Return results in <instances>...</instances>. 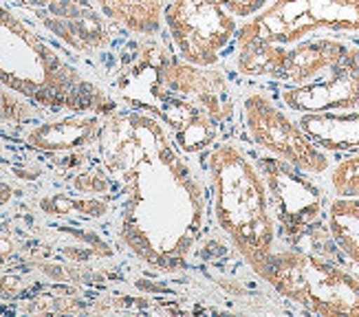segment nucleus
Listing matches in <instances>:
<instances>
[{
    "label": "nucleus",
    "instance_id": "nucleus-1",
    "mask_svg": "<svg viewBox=\"0 0 359 317\" xmlns=\"http://www.w3.org/2000/svg\"><path fill=\"white\" fill-rule=\"evenodd\" d=\"M111 141L108 166L130 181L123 238L148 264L175 271L205 229L203 183L177 141L150 117L128 115L115 121Z\"/></svg>",
    "mask_w": 359,
    "mask_h": 317
},
{
    "label": "nucleus",
    "instance_id": "nucleus-2",
    "mask_svg": "<svg viewBox=\"0 0 359 317\" xmlns=\"http://www.w3.org/2000/svg\"><path fill=\"white\" fill-rule=\"evenodd\" d=\"M208 170L216 223L256 271L276 245L267 183L233 141H223L214 148Z\"/></svg>",
    "mask_w": 359,
    "mask_h": 317
},
{
    "label": "nucleus",
    "instance_id": "nucleus-3",
    "mask_svg": "<svg viewBox=\"0 0 359 317\" xmlns=\"http://www.w3.org/2000/svg\"><path fill=\"white\" fill-rule=\"evenodd\" d=\"M0 82L51 108L88 110L102 93L0 5Z\"/></svg>",
    "mask_w": 359,
    "mask_h": 317
},
{
    "label": "nucleus",
    "instance_id": "nucleus-4",
    "mask_svg": "<svg viewBox=\"0 0 359 317\" xmlns=\"http://www.w3.org/2000/svg\"><path fill=\"white\" fill-rule=\"evenodd\" d=\"M256 274L283 297L318 315H359V280L300 251H271Z\"/></svg>",
    "mask_w": 359,
    "mask_h": 317
},
{
    "label": "nucleus",
    "instance_id": "nucleus-5",
    "mask_svg": "<svg viewBox=\"0 0 359 317\" xmlns=\"http://www.w3.org/2000/svg\"><path fill=\"white\" fill-rule=\"evenodd\" d=\"M322 31L359 34V0H271L241 25L236 42L260 38L291 46Z\"/></svg>",
    "mask_w": 359,
    "mask_h": 317
},
{
    "label": "nucleus",
    "instance_id": "nucleus-6",
    "mask_svg": "<svg viewBox=\"0 0 359 317\" xmlns=\"http://www.w3.org/2000/svg\"><path fill=\"white\" fill-rule=\"evenodd\" d=\"M243 121L249 139L271 156L283 158L306 174L329 170V156L311 141L298 121H291L262 93L247 95L243 102Z\"/></svg>",
    "mask_w": 359,
    "mask_h": 317
},
{
    "label": "nucleus",
    "instance_id": "nucleus-7",
    "mask_svg": "<svg viewBox=\"0 0 359 317\" xmlns=\"http://www.w3.org/2000/svg\"><path fill=\"white\" fill-rule=\"evenodd\" d=\"M293 113L348 110L359 104V51L351 49L339 62L306 84H291L280 93Z\"/></svg>",
    "mask_w": 359,
    "mask_h": 317
},
{
    "label": "nucleus",
    "instance_id": "nucleus-8",
    "mask_svg": "<svg viewBox=\"0 0 359 317\" xmlns=\"http://www.w3.org/2000/svg\"><path fill=\"white\" fill-rule=\"evenodd\" d=\"M260 174L269 196H273L280 223L289 234H300L316 223L322 212V192L304 177L306 172L283 158L267 156L260 163Z\"/></svg>",
    "mask_w": 359,
    "mask_h": 317
},
{
    "label": "nucleus",
    "instance_id": "nucleus-9",
    "mask_svg": "<svg viewBox=\"0 0 359 317\" xmlns=\"http://www.w3.org/2000/svg\"><path fill=\"white\" fill-rule=\"evenodd\" d=\"M163 84L183 95L185 100H194L214 121H223L227 117L229 106L221 100L225 93V77L214 67H198L192 62H177L163 71Z\"/></svg>",
    "mask_w": 359,
    "mask_h": 317
},
{
    "label": "nucleus",
    "instance_id": "nucleus-10",
    "mask_svg": "<svg viewBox=\"0 0 359 317\" xmlns=\"http://www.w3.org/2000/svg\"><path fill=\"white\" fill-rule=\"evenodd\" d=\"M298 123L304 135L324 152L359 150V110L302 113Z\"/></svg>",
    "mask_w": 359,
    "mask_h": 317
},
{
    "label": "nucleus",
    "instance_id": "nucleus-11",
    "mask_svg": "<svg viewBox=\"0 0 359 317\" xmlns=\"http://www.w3.org/2000/svg\"><path fill=\"white\" fill-rule=\"evenodd\" d=\"M351 49L346 42L333 38H318V40H300L289 46L285 79L291 84H306L311 79L320 77L324 71H329L335 62L344 58Z\"/></svg>",
    "mask_w": 359,
    "mask_h": 317
},
{
    "label": "nucleus",
    "instance_id": "nucleus-12",
    "mask_svg": "<svg viewBox=\"0 0 359 317\" xmlns=\"http://www.w3.org/2000/svg\"><path fill=\"white\" fill-rule=\"evenodd\" d=\"M289 46L260 38L236 42V71L247 77H283Z\"/></svg>",
    "mask_w": 359,
    "mask_h": 317
},
{
    "label": "nucleus",
    "instance_id": "nucleus-13",
    "mask_svg": "<svg viewBox=\"0 0 359 317\" xmlns=\"http://www.w3.org/2000/svg\"><path fill=\"white\" fill-rule=\"evenodd\" d=\"M106 18L126 27L133 34H157L165 22V7L161 0H95Z\"/></svg>",
    "mask_w": 359,
    "mask_h": 317
},
{
    "label": "nucleus",
    "instance_id": "nucleus-14",
    "mask_svg": "<svg viewBox=\"0 0 359 317\" xmlns=\"http://www.w3.org/2000/svg\"><path fill=\"white\" fill-rule=\"evenodd\" d=\"M95 119H67L40 126V128L29 135V141L42 150H69L77 146H86L95 137Z\"/></svg>",
    "mask_w": 359,
    "mask_h": 317
},
{
    "label": "nucleus",
    "instance_id": "nucleus-15",
    "mask_svg": "<svg viewBox=\"0 0 359 317\" xmlns=\"http://www.w3.org/2000/svg\"><path fill=\"white\" fill-rule=\"evenodd\" d=\"M329 231L339 251L359 264V198L337 196L329 205Z\"/></svg>",
    "mask_w": 359,
    "mask_h": 317
},
{
    "label": "nucleus",
    "instance_id": "nucleus-16",
    "mask_svg": "<svg viewBox=\"0 0 359 317\" xmlns=\"http://www.w3.org/2000/svg\"><path fill=\"white\" fill-rule=\"evenodd\" d=\"M331 187L337 196L359 198V152L339 161L331 172Z\"/></svg>",
    "mask_w": 359,
    "mask_h": 317
},
{
    "label": "nucleus",
    "instance_id": "nucleus-17",
    "mask_svg": "<svg viewBox=\"0 0 359 317\" xmlns=\"http://www.w3.org/2000/svg\"><path fill=\"white\" fill-rule=\"evenodd\" d=\"M9 198V187L7 185H3V183H0V205H3L5 201Z\"/></svg>",
    "mask_w": 359,
    "mask_h": 317
}]
</instances>
